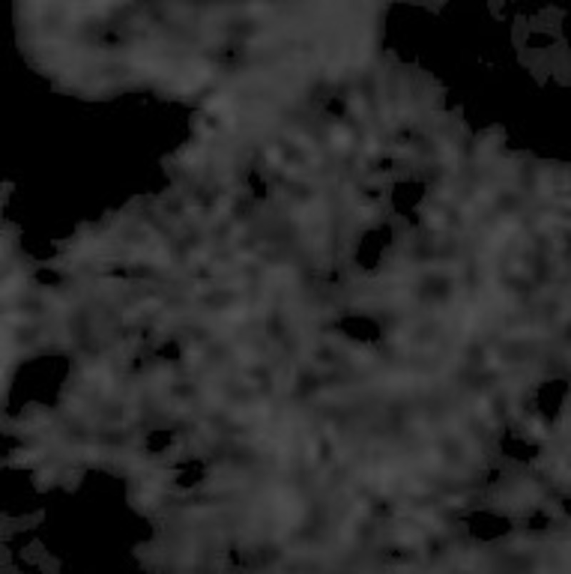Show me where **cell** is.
Wrapping results in <instances>:
<instances>
[{
  "label": "cell",
  "mask_w": 571,
  "mask_h": 574,
  "mask_svg": "<svg viewBox=\"0 0 571 574\" xmlns=\"http://www.w3.org/2000/svg\"><path fill=\"white\" fill-rule=\"evenodd\" d=\"M395 241V231L390 221L381 219L368 223L353 241V263L365 273L379 271L390 258Z\"/></svg>",
  "instance_id": "cell-1"
},
{
  "label": "cell",
  "mask_w": 571,
  "mask_h": 574,
  "mask_svg": "<svg viewBox=\"0 0 571 574\" xmlns=\"http://www.w3.org/2000/svg\"><path fill=\"white\" fill-rule=\"evenodd\" d=\"M420 184L408 177L399 178L390 184L388 201L393 213L403 218L413 213L420 200Z\"/></svg>",
  "instance_id": "cell-2"
}]
</instances>
